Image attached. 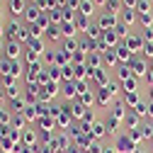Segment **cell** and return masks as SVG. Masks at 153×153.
Returning a JSON list of instances; mask_svg holds the SVG:
<instances>
[{
  "label": "cell",
  "instance_id": "11",
  "mask_svg": "<svg viewBox=\"0 0 153 153\" xmlns=\"http://www.w3.org/2000/svg\"><path fill=\"white\" fill-rule=\"evenodd\" d=\"M112 78H109V68H92V83L97 85V88H105L107 83H109Z\"/></svg>",
  "mask_w": 153,
  "mask_h": 153
},
{
  "label": "cell",
  "instance_id": "57",
  "mask_svg": "<svg viewBox=\"0 0 153 153\" xmlns=\"http://www.w3.org/2000/svg\"><path fill=\"white\" fill-rule=\"evenodd\" d=\"M27 3H29V5H36V3H39V0H27Z\"/></svg>",
  "mask_w": 153,
  "mask_h": 153
},
{
  "label": "cell",
  "instance_id": "5",
  "mask_svg": "<svg viewBox=\"0 0 153 153\" xmlns=\"http://www.w3.org/2000/svg\"><path fill=\"white\" fill-rule=\"evenodd\" d=\"M5 7H7V12H10V17H22L25 10L29 7V3H27V0H7Z\"/></svg>",
  "mask_w": 153,
  "mask_h": 153
},
{
  "label": "cell",
  "instance_id": "32",
  "mask_svg": "<svg viewBox=\"0 0 153 153\" xmlns=\"http://www.w3.org/2000/svg\"><path fill=\"white\" fill-rule=\"evenodd\" d=\"M25 46H27V49H32V51H36V53H42V56H44V51H46V44H44V39H29Z\"/></svg>",
  "mask_w": 153,
  "mask_h": 153
},
{
  "label": "cell",
  "instance_id": "30",
  "mask_svg": "<svg viewBox=\"0 0 153 153\" xmlns=\"http://www.w3.org/2000/svg\"><path fill=\"white\" fill-rule=\"evenodd\" d=\"M46 39H49V42H63V32H61V27L51 25V27L46 29Z\"/></svg>",
  "mask_w": 153,
  "mask_h": 153
},
{
  "label": "cell",
  "instance_id": "56",
  "mask_svg": "<svg viewBox=\"0 0 153 153\" xmlns=\"http://www.w3.org/2000/svg\"><path fill=\"white\" fill-rule=\"evenodd\" d=\"M0 22H3V0H0Z\"/></svg>",
  "mask_w": 153,
  "mask_h": 153
},
{
  "label": "cell",
  "instance_id": "23",
  "mask_svg": "<svg viewBox=\"0 0 153 153\" xmlns=\"http://www.w3.org/2000/svg\"><path fill=\"white\" fill-rule=\"evenodd\" d=\"M102 34H105V32H102V27H100L97 22H92V25L88 27V32H85V36H88V39H92V42H100Z\"/></svg>",
  "mask_w": 153,
  "mask_h": 153
},
{
  "label": "cell",
  "instance_id": "60",
  "mask_svg": "<svg viewBox=\"0 0 153 153\" xmlns=\"http://www.w3.org/2000/svg\"><path fill=\"white\" fill-rule=\"evenodd\" d=\"M0 85H3V75H0Z\"/></svg>",
  "mask_w": 153,
  "mask_h": 153
},
{
  "label": "cell",
  "instance_id": "10",
  "mask_svg": "<svg viewBox=\"0 0 153 153\" xmlns=\"http://www.w3.org/2000/svg\"><path fill=\"white\" fill-rule=\"evenodd\" d=\"M56 124H59L63 131H68L71 126H73V117H71V105H63L61 107V114L56 117Z\"/></svg>",
  "mask_w": 153,
  "mask_h": 153
},
{
  "label": "cell",
  "instance_id": "39",
  "mask_svg": "<svg viewBox=\"0 0 153 153\" xmlns=\"http://www.w3.org/2000/svg\"><path fill=\"white\" fill-rule=\"evenodd\" d=\"M139 25H141V29L153 27V12H143V15H139Z\"/></svg>",
  "mask_w": 153,
  "mask_h": 153
},
{
  "label": "cell",
  "instance_id": "4",
  "mask_svg": "<svg viewBox=\"0 0 153 153\" xmlns=\"http://www.w3.org/2000/svg\"><path fill=\"white\" fill-rule=\"evenodd\" d=\"M3 51H5V59H7V61H20L22 44L17 42V39H5V46H3Z\"/></svg>",
  "mask_w": 153,
  "mask_h": 153
},
{
  "label": "cell",
  "instance_id": "9",
  "mask_svg": "<svg viewBox=\"0 0 153 153\" xmlns=\"http://www.w3.org/2000/svg\"><path fill=\"white\" fill-rule=\"evenodd\" d=\"M61 95H63V100L75 102V100H78V83H75V80H66V83H61Z\"/></svg>",
  "mask_w": 153,
  "mask_h": 153
},
{
  "label": "cell",
  "instance_id": "40",
  "mask_svg": "<svg viewBox=\"0 0 153 153\" xmlns=\"http://www.w3.org/2000/svg\"><path fill=\"white\" fill-rule=\"evenodd\" d=\"M126 134H129V139H131L134 143H136V146H139L141 141H146V139H143V134H141V126H139V129H129Z\"/></svg>",
  "mask_w": 153,
  "mask_h": 153
},
{
  "label": "cell",
  "instance_id": "54",
  "mask_svg": "<svg viewBox=\"0 0 153 153\" xmlns=\"http://www.w3.org/2000/svg\"><path fill=\"white\" fill-rule=\"evenodd\" d=\"M148 102H153V85H148Z\"/></svg>",
  "mask_w": 153,
  "mask_h": 153
},
{
  "label": "cell",
  "instance_id": "35",
  "mask_svg": "<svg viewBox=\"0 0 153 153\" xmlns=\"http://www.w3.org/2000/svg\"><path fill=\"white\" fill-rule=\"evenodd\" d=\"M46 71H49V78L53 83H63V73H61L59 66H46Z\"/></svg>",
  "mask_w": 153,
  "mask_h": 153
},
{
  "label": "cell",
  "instance_id": "15",
  "mask_svg": "<svg viewBox=\"0 0 153 153\" xmlns=\"http://www.w3.org/2000/svg\"><path fill=\"white\" fill-rule=\"evenodd\" d=\"M124 44L131 49V53H136V56L143 51V39H141V34H134V32H131V34L126 36V42H124Z\"/></svg>",
  "mask_w": 153,
  "mask_h": 153
},
{
  "label": "cell",
  "instance_id": "26",
  "mask_svg": "<svg viewBox=\"0 0 153 153\" xmlns=\"http://www.w3.org/2000/svg\"><path fill=\"white\" fill-rule=\"evenodd\" d=\"M61 32H63V39H75V36H78V27H75V22H63Z\"/></svg>",
  "mask_w": 153,
  "mask_h": 153
},
{
  "label": "cell",
  "instance_id": "45",
  "mask_svg": "<svg viewBox=\"0 0 153 153\" xmlns=\"http://www.w3.org/2000/svg\"><path fill=\"white\" fill-rule=\"evenodd\" d=\"M136 12H139V15H143V12H151V0H139Z\"/></svg>",
  "mask_w": 153,
  "mask_h": 153
},
{
  "label": "cell",
  "instance_id": "36",
  "mask_svg": "<svg viewBox=\"0 0 153 153\" xmlns=\"http://www.w3.org/2000/svg\"><path fill=\"white\" fill-rule=\"evenodd\" d=\"M105 10H107V12H114V15H119V12L124 10V3H122V0H107Z\"/></svg>",
  "mask_w": 153,
  "mask_h": 153
},
{
  "label": "cell",
  "instance_id": "16",
  "mask_svg": "<svg viewBox=\"0 0 153 153\" xmlns=\"http://www.w3.org/2000/svg\"><path fill=\"white\" fill-rule=\"evenodd\" d=\"M22 146L36 148V146H39V134H36L34 129H25V131H22Z\"/></svg>",
  "mask_w": 153,
  "mask_h": 153
},
{
  "label": "cell",
  "instance_id": "7",
  "mask_svg": "<svg viewBox=\"0 0 153 153\" xmlns=\"http://www.w3.org/2000/svg\"><path fill=\"white\" fill-rule=\"evenodd\" d=\"M85 78H88V80L92 78V68H90L88 63L73 66V80H75V83H85Z\"/></svg>",
  "mask_w": 153,
  "mask_h": 153
},
{
  "label": "cell",
  "instance_id": "41",
  "mask_svg": "<svg viewBox=\"0 0 153 153\" xmlns=\"http://www.w3.org/2000/svg\"><path fill=\"white\" fill-rule=\"evenodd\" d=\"M105 124H107V131H109V134H114V131H117V126H119L122 122H119V119H114L112 114H107V117H105Z\"/></svg>",
  "mask_w": 153,
  "mask_h": 153
},
{
  "label": "cell",
  "instance_id": "28",
  "mask_svg": "<svg viewBox=\"0 0 153 153\" xmlns=\"http://www.w3.org/2000/svg\"><path fill=\"white\" fill-rule=\"evenodd\" d=\"M102 59H105V68H114V66H119V59H117V51L109 49L102 53Z\"/></svg>",
  "mask_w": 153,
  "mask_h": 153
},
{
  "label": "cell",
  "instance_id": "29",
  "mask_svg": "<svg viewBox=\"0 0 153 153\" xmlns=\"http://www.w3.org/2000/svg\"><path fill=\"white\" fill-rule=\"evenodd\" d=\"M10 126L17 129V131H25V129H27V119H25V114H12V117H10Z\"/></svg>",
  "mask_w": 153,
  "mask_h": 153
},
{
  "label": "cell",
  "instance_id": "61",
  "mask_svg": "<svg viewBox=\"0 0 153 153\" xmlns=\"http://www.w3.org/2000/svg\"><path fill=\"white\" fill-rule=\"evenodd\" d=\"M0 153H3V151H0Z\"/></svg>",
  "mask_w": 153,
  "mask_h": 153
},
{
  "label": "cell",
  "instance_id": "58",
  "mask_svg": "<svg viewBox=\"0 0 153 153\" xmlns=\"http://www.w3.org/2000/svg\"><path fill=\"white\" fill-rule=\"evenodd\" d=\"M136 153H146V151H143V148H136Z\"/></svg>",
  "mask_w": 153,
  "mask_h": 153
},
{
  "label": "cell",
  "instance_id": "25",
  "mask_svg": "<svg viewBox=\"0 0 153 153\" xmlns=\"http://www.w3.org/2000/svg\"><path fill=\"white\" fill-rule=\"evenodd\" d=\"M90 134H92V139H95V141H100L105 134H107V124H105V122H95V124L90 126Z\"/></svg>",
  "mask_w": 153,
  "mask_h": 153
},
{
  "label": "cell",
  "instance_id": "31",
  "mask_svg": "<svg viewBox=\"0 0 153 153\" xmlns=\"http://www.w3.org/2000/svg\"><path fill=\"white\" fill-rule=\"evenodd\" d=\"M102 42L109 46V49H114V46H117V44H122L119 42V36H117V32H114V29H109V32H105L102 34Z\"/></svg>",
  "mask_w": 153,
  "mask_h": 153
},
{
  "label": "cell",
  "instance_id": "20",
  "mask_svg": "<svg viewBox=\"0 0 153 153\" xmlns=\"http://www.w3.org/2000/svg\"><path fill=\"white\" fill-rule=\"evenodd\" d=\"M39 131L42 134H49V136H53V126H56V119L53 117H39Z\"/></svg>",
  "mask_w": 153,
  "mask_h": 153
},
{
  "label": "cell",
  "instance_id": "8",
  "mask_svg": "<svg viewBox=\"0 0 153 153\" xmlns=\"http://www.w3.org/2000/svg\"><path fill=\"white\" fill-rule=\"evenodd\" d=\"M126 112H129V107L124 105V100H122V97H117V100L112 102V107H109V114H112L114 119H119L122 124H124V117H126Z\"/></svg>",
  "mask_w": 153,
  "mask_h": 153
},
{
  "label": "cell",
  "instance_id": "13",
  "mask_svg": "<svg viewBox=\"0 0 153 153\" xmlns=\"http://www.w3.org/2000/svg\"><path fill=\"white\" fill-rule=\"evenodd\" d=\"M114 51H117V59H119V63H124V66H129V63H131V59L136 56V53H131V49H129L124 42L114 46Z\"/></svg>",
  "mask_w": 153,
  "mask_h": 153
},
{
  "label": "cell",
  "instance_id": "62",
  "mask_svg": "<svg viewBox=\"0 0 153 153\" xmlns=\"http://www.w3.org/2000/svg\"><path fill=\"white\" fill-rule=\"evenodd\" d=\"M151 141H153V139H151Z\"/></svg>",
  "mask_w": 153,
  "mask_h": 153
},
{
  "label": "cell",
  "instance_id": "6",
  "mask_svg": "<svg viewBox=\"0 0 153 153\" xmlns=\"http://www.w3.org/2000/svg\"><path fill=\"white\" fill-rule=\"evenodd\" d=\"M22 29H25V25L17 20V17H10V20L5 22V34H7V39H17V36L22 34Z\"/></svg>",
  "mask_w": 153,
  "mask_h": 153
},
{
  "label": "cell",
  "instance_id": "21",
  "mask_svg": "<svg viewBox=\"0 0 153 153\" xmlns=\"http://www.w3.org/2000/svg\"><path fill=\"white\" fill-rule=\"evenodd\" d=\"M124 126H126V131H129V129H139V126H141V117H139L136 112L129 109L126 117H124Z\"/></svg>",
  "mask_w": 153,
  "mask_h": 153
},
{
  "label": "cell",
  "instance_id": "37",
  "mask_svg": "<svg viewBox=\"0 0 153 153\" xmlns=\"http://www.w3.org/2000/svg\"><path fill=\"white\" fill-rule=\"evenodd\" d=\"M27 122H39V112H36V105H27V109L22 112Z\"/></svg>",
  "mask_w": 153,
  "mask_h": 153
},
{
  "label": "cell",
  "instance_id": "55",
  "mask_svg": "<svg viewBox=\"0 0 153 153\" xmlns=\"http://www.w3.org/2000/svg\"><path fill=\"white\" fill-rule=\"evenodd\" d=\"M102 153H117V151H114V146H105V151Z\"/></svg>",
  "mask_w": 153,
  "mask_h": 153
},
{
  "label": "cell",
  "instance_id": "38",
  "mask_svg": "<svg viewBox=\"0 0 153 153\" xmlns=\"http://www.w3.org/2000/svg\"><path fill=\"white\" fill-rule=\"evenodd\" d=\"M134 90H139V78H129L122 83V92H134Z\"/></svg>",
  "mask_w": 153,
  "mask_h": 153
},
{
  "label": "cell",
  "instance_id": "33",
  "mask_svg": "<svg viewBox=\"0 0 153 153\" xmlns=\"http://www.w3.org/2000/svg\"><path fill=\"white\" fill-rule=\"evenodd\" d=\"M73 22H75V27H78V32H83V34H85V32H88V27L92 25V22H90V17H85V15H78Z\"/></svg>",
  "mask_w": 153,
  "mask_h": 153
},
{
  "label": "cell",
  "instance_id": "3",
  "mask_svg": "<svg viewBox=\"0 0 153 153\" xmlns=\"http://www.w3.org/2000/svg\"><path fill=\"white\" fill-rule=\"evenodd\" d=\"M95 22L102 27V32H109V29H114V27L119 25V15H114V12H107V10H105L102 15H97V20H95Z\"/></svg>",
  "mask_w": 153,
  "mask_h": 153
},
{
  "label": "cell",
  "instance_id": "52",
  "mask_svg": "<svg viewBox=\"0 0 153 153\" xmlns=\"http://www.w3.org/2000/svg\"><path fill=\"white\" fill-rule=\"evenodd\" d=\"M146 83H148V85H153V68H151V71H148V75H146Z\"/></svg>",
  "mask_w": 153,
  "mask_h": 153
},
{
  "label": "cell",
  "instance_id": "43",
  "mask_svg": "<svg viewBox=\"0 0 153 153\" xmlns=\"http://www.w3.org/2000/svg\"><path fill=\"white\" fill-rule=\"evenodd\" d=\"M146 109H148V102H146V100H141V102H139L136 107H134L131 112H136V114H139L141 119H146Z\"/></svg>",
  "mask_w": 153,
  "mask_h": 153
},
{
  "label": "cell",
  "instance_id": "42",
  "mask_svg": "<svg viewBox=\"0 0 153 153\" xmlns=\"http://www.w3.org/2000/svg\"><path fill=\"white\" fill-rule=\"evenodd\" d=\"M114 32H117V36H119L122 42H126V36L131 34V32H129V27H126V25H122V22H119L117 27H114Z\"/></svg>",
  "mask_w": 153,
  "mask_h": 153
},
{
  "label": "cell",
  "instance_id": "51",
  "mask_svg": "<svg viewBox=\"0 0 153 153\" xmlns=\"http://www.w3.org/2000/svg\"><path fill=\"white\" fill-rule=\"evenodd\" d=\"M66 153H83V148H80V146H75V143H73V146H71V148H68Z\"/></svg>",
  "mask_w": 153,
  "mask_h": 153
},
{
  "label": "cell",
  "instance_id": "46",
  "mask_svg": "<svg viewBox=\"0 0 153 153\" xmlns=\"http://www.w3.org/2000/svg\"><path fill=\"white\" fill-rule=\"evenodd\" d=\"M141 39H143V42H153V27L141 29Z\"/></svg>",
  "mask_w": 153,
  "mask_h": 153
},
{
  "label": "cell",
  "instance_id": "50",
  "mask_svg": "<svg viewBox=\"0 0 153 153\" xmlns=\"http://www.w3.org/2000/svg\"><path fill=\"white\" fill-rule=\"evenodd\" d=\"M146 119L153 122V102H148V109H146Z\"/></svg>",
  "mask_w": 153,
  "mask_h": 153
},
{
  "label": "cell",
  "instance_id": "53",
  "mask_svg": "<svg viewBox=\"0 0 153 153\" xmlns=\"http://www.w3.org/2000/svg\"><path fill=\"white\" fill-rule=\"evenodd\" d=\"M92 3H95V7H105V5H107V0H92Z\"/></svg>",
  "mask_w": 153,
  "mask_h": 153
},
{
  "label": "cell",
  "instance_id": "49",
  "mask_svg": "<svg viewBox=\"0 0 153 153\" xmlns=\"http://www.w3.org/2000/svg\"><path fill=\"white\" fill-rule=\"evenodd\" d=\"M122 3H124V7H129V10H136L139 0H122Z\"/></svg>",
  "mask_w": 153,
  "mask_h": 153
},
{
  "label": "cell",
  "instance_id": "34",
  "mask_svg": "<svg viewBox=\"0 0 153 153\" xmlns=\"http://www.w3.org/2000/svg\"><path fill=\"white\" fill-rule=\"evenodd\" d=\"M78 100H80L85 107H92V105H95V90H85V92H80Z\"/></svg>",
  "mask_w": 153,
  "mask_h": 153
},
{
  "label": "cell",
  "instance_id": "59",
  "mask_svg": "<svg viewBox=\"0 0 153 153\" xmlns=\"http://www.w3.org/2000/svg\"><path fill=\"white\" fill-rule=\"evenodd\" d=\"M148 66H151V68H153V59H151V61H148Z\"/></svg>",
  "mask_w": 153,
  "mask_h": 153
},
{
  "label": "cell",
  "instance_id": "1",
  "mask_svg": "<svg viewBox=\"0 0 153 153\" xmlns=\"http://www.w3.org/2000/svg\"><path fill=\"white\" fill-rule=\"evenodd\" d=\"M114 151L117 153H136V143H134L131 139H129V134H117V136H114Z\"/></svg>",
  "mask_w": 153,
  "mask_h": 153
},
{
  "label": "cell",
  "instance_id": "44",
  "mask_svg": "<svg viewBox=\"0 0 153 153\" xmlns=\"http://www.w3.org/2000/svg\"><path fill=\"white\" fill-rule=\"evenodd\" d=\"M141 56H143L146 61L153 59V42H143V51H141Z\"/></svg>",
  "mask_w": 153,
  "mask_h": 153
},
{
  "label": "cell",
  "instance_id": "27",
  "mask_svg": "<svg viewBox=\"0 0 153 153\" xmlns=\"http://www.w3.org/2000/svg\"><path fill=\"white\" fill-rule=\"evenodd\" d=\"M129 78H134V71H131V66L119 63V66H117V80H119V83H124V80H129Z\"/></svg>",
  "mask_w": 153,
  "mask_h": 153
},
{
  "label": "cell",
  "instance_id": "22",
  "mask_svg": "<svg viewBox=\"0 0 153 153\" xmlns=\"http://www.w3.org/2000/svg\"><path fill=\"white\" fill-rule=\"evenodd\" d=\"M95 10H97V7H95V3H92V0H80V7H78V15H85V17H90V20H92V15H95Z\"/></svg>",
  "mask_w": 153,
  "mask_h": 153
},
{
  "label": "cell",
  "instance_id": "18",
  "mask_svg": "<svg viewBox=\"0 0 153 153\" xmlns=\"http://www.w3.org/2000/svg\"><path fill=\"white\" fill-rule=\"evenodd\" d=\"M122 100H124V105H126L129 109H134L143 97H141V90H134V92H122Z\"/></svg>",
  "mask_w": 153,
  "mask_h": 153
},
{
  "label": "cell",
  "instance_id": "17",
  "mask_svg": "<svg viewBox=\"0 0 153 153\" xmlns=\"http://www.w3.org/2000/svg\"><path fill=\"white\" fill-rule=\"evenodd\" d=\"M88 109H90V107H85L80 100H75V102H71V117L78 119V122H83L85 114H88Z\"/></svg>",
  "mask_w": 153,
  "mask_h": 153
},
{
  "label": "cell",
  "instance_id": "19",
  "mask_svg": "<svg viewBox=\"0 0 153 153\" xmlns=\"http://www.w3.org/2000/svg\"><path fill=\"white\" fill-rule=\"evenodd\" d=\"M42 15H44V12H42L39 7H36V5H29V7L25 10V15H22V17H25V22H27V25H36Z\"/></svg>",
  "mask_w": 153,
  "mask_h": 153
},
{
  "label": "cell",
  "instance_id": "2",
  "mask_svg": "<svg viewBox=\"0 0 153 153\" xmlns=\"http://www.w3.org/2000/svg\"><path fill=\"white\" fill-rule=\"evenodd\" d=\"M129 66H131V71H134V78H139V80H146V75H148L151 66H148V61L143 59V56H134Z\"/></svg>",
  "mask_w": 153,
  "mask_h": 153
},
{
  "label": "cell",
  "instance_id": "14",
  "mask_svg": "<svg viewBox=\"0 0 153 153\" xmlns=\"http://www.w3.org/2000/svg\"><path fill=\"white\" fill-rule=\"evenodd\" d=\"M119 22H122V25H126V27L131 29L134 25L139 22V12H136V10H129V7H124V10L119 12Z\"/></svg>",
  "mask_w": 153,
  "mask_h": 153
},
{
  "label": "cell",
  "instance_id": "24",
  "mask_svg": "<svg viewBox=\"0 0 153 153\" xmlns=\"http://www.w3.org/2000/svg\"><path fill=\"white\" fill-rule=\"evenodd\" d=\"M85 63H88L90 68H102V66H105V59H102V53H97V51H92V53H88V59H85Z\"/></svg>",
  "mask_w": 153,
  "mask_h": 153
},
{
  "label": "cell",
  "instance_id": "48",
  "mask_svg": "<svg viewBox=\"0 0 153 153\" xmlns=\"http://www.w3.org/2000/svg\"><path fill=\"white\" fill-rule=\"evenodd\" d=\"M10 85H15V78L12 75H3V85L0 88H10Z\"/></svg>",
  "mask_w": 153,
  "mask_h": 153
},
{
  "label": "cell",
  "instance_id": "47",
  "mask_svg": "<svg viewBox=\"0 0 153 153\" xmlns=\"http://www.w3.org/2000/svg\"><path fill=\"white\" fill-rule=\"evenodd\" d=\"M105 151V146L100 143V141H95V143H90V148H88V153H102Z\"/></svg>",
  "mask_w": 153,
  "mask_h": 153
},
{
  "label": "cell",
  "instance_id": "12",
  "mask_svg": "<svg viewBox=\"0 0 153 153\" xmlns=\"http://www.w3.org/2000/svg\"><path fill=\"white\" fill-rule=\"evenodd\" d=\"M112 102H114V97L109 95L107 88H97L95 90V105L97 107H112Z\"/></svg>",
  "mask_w": 153,
  "mask_h": 153
}]
</instances>
